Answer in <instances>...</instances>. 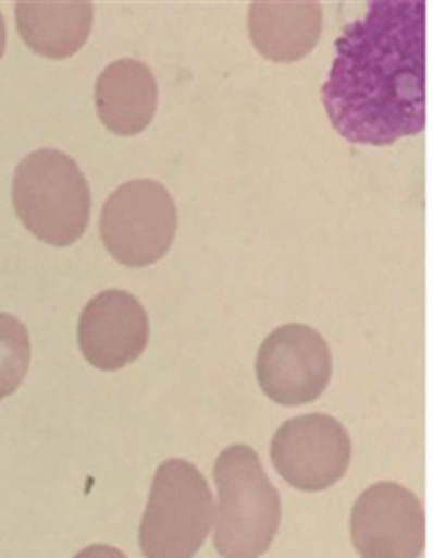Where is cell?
Masks as SVG:
<instances>
[{
	"mask_svg": "<svg viewBox=\"0 0 433 558\" xmlns=\"http://www.w3.org/2000/svg\"><path fill=\"white\" fill-rule=\"evenodd\" d=\"M157 102V81L140 60H117L97 81V114L112 133L122 136L141 133L153 121Z\"/></svg>",
	"mask_w": 433,
	"mask_h": 558,
	"instance_id": "11",
	"label": "cell"
},
{
	"mask_svg": "<svg viewBox=\"0 0 433 558\" xmlns=\"http://www.w3.org/2000/svg\"><path fill=\"white\" fill-rule=\"evenodd\" d=\"M13 207L21 222L39 241L70 246L88 228V181L65 153L38 149L21 160L15 170Z\"/></svg>",
	"mask_w": 433,
	"mask_h": 558,
	"instance_id": "3",
	"label": "cell"
},
{
	"mask_svg": "<svg viewBox=\"0 0 433 558\" xmlns=\"http://www.w3.org/2000/svg\"><path fill=\"white\" fill-rule=\"evenodd\" d=\"M351 542L361 558H419L426 520L417 497L400 484L370 486L351 510Z\"/></svg>",
	"mask_w": 433,
	"mask_h": 558,
	"instance_id": "8",
	"label": "cell"
},
{
	"mask_svg": "<svg viewBox=\"0 0 433 558\" xmlns=\"http://www.w3.org/2000/svg\"><path fill=\"white\" fill-rule=\"evenodd\" d=\"M256 371L267 397L281 407H301L319 399L332 380V352L311 326L285 324L264 339Z\"/></svg>",
	"mask_w": 433,
	"mask_h": 558,
	"instance_id": "6",
	"label": "cell"
},
{
	"mask_svg": "<svg viewBox=\"0 0 433 558\" xmlns=\"http://www.w3.org/2000/svg\"><path fill=\"white\" fill-rule=\"evenodd\" d=\"M4 49H7V25H4V17L0 13V58L4 54Z\"/></svg>",
	"mask_w": 433,
	"mask_h": 558,
	"instance_id": "15",
	"label": "cell"
},
{
	"mask_svg": "<svg viewBox=\"0 0 433 558\" xmlns=\"http://www.w3.org/2000/svg\"><path fill=\"white\" fill-rule=\"evenodd\" d=\"M214 546L222 558H259L270 549L281 521V499L261 460L246 445L218 457Z\"/></svg>",
	"mask_w": 433,
	"mask_h": 558,
	"instance_id": "2",
	"label": "cell"
},
{
	"mask_svg": "<svg viewBox=\"0 0 433 558\" xmlns=\"http://www.w3.org/2000/svg\"><path fill=\"white\" fill-rule=\"evenodd\" d=\"M275 470L294 488L322 492L348 471L351 441L345 426L324 413L283 423L270 447Z\"/></svg>",
	"mask_w": 433,
	"mask_h": 558,
	"instance_id": "7",
	"label": "cell"
},
{
	"mask_svg": "<svg viewBox=\"0 0 433 558\" xmlns=\"http://www.w3.org/2000/svg\"><path fill=\"white\" fill-rule=\"evenodd\" d=\"M324 13L314 0H256L249 4V38L262 57L290 64L319 44Z\"/></svg>",
	"mask_w": 433,
	"mask_h": 558,
	"instance_id": "10",
	"label": "cell"
},
{
	"mask_svg": "<svg viewBox=\"0 0 433 558\" xmlns=\"http://www.w3.org/2000/svg\"><path fill=\"white\" fill-rule=\"evenodd\" d=\"M21 38L41 57L70 58L83 49L94 25V4L75 2H34L15 4Z\"/></svg>",
	"mask_w": 433,
	"mask_h": 558,
	"instance_id": "12",
	"label": "cell"
},
{
	"mask_svg": "<svg viewBox=\"0 0 433 558\" xmlns=\"http://www.w3.org/2000/svg\"><path fill=\"white\" fill-rule=\"evenodd\" d=\"M101 239L115 260L147 267L162 259L177 233V207L164 184L134 179L122 184L101 210Z\"/></svg>",
	"mask_w": 433,
	"mask_h": 558,
	"instance_id": "5",
	"label": "cell"
},
{
	"mask_svg": "<svg viewBox=\"0 0 433 558\" xmlns=\"http://www.w3.org/2000/svg\"><path fill=\"white\" fill-rule=\"evenodd\" d=\"M214 502L196 465L168 460L154 475L140 526L146 558H194L211 533Z\"/></svg>",
	"mask_w": 433,
	"mask_h": 558,
	"instance_id": "4",
	"label": "cell"
},
{
	"mask_svg": "<svg viewBox=\"0 0 433 558\" xmlns=\"http://www.w3.org/2000/svg\"><path fill=\"white\" fill-rule=\"evenodd\" d=\"M322 99L351 144L391 146L426 125V2L374 0L335 45Z\"/></svg>",
	"mask_w": 433,
	"mask_h": 558,
	"instance_id": "1",
	"label": "cell"
},
{
	"mask_svg": "<svg viewBox=\"0 0 433 558\" xmlns=\"http://www.w3.org/2000/svg\"><path fill=\"white\" fill-rule=\"evenodd\" d=\"M149 341V318L131 292H99L78 320V347L101 371H117L140 357Z\"/></svg>",
	"mask_w": 433,
	"mask_h": 558,
	"instance_id": "9",
	"label": "cell"
},
{
	"mask_svg": "<svg viewBox=\"0 0 433 558\" xmlns=\"http://www.w3.org/2000/svg\"><path fill=\"white\" fill-rule=\"evenodd\" d=\"M75 558H127L120 549L110 546H89Z\"/></svg>",
	"mask_w": 433,
	"mask_h": 558,
	"instance_id": "14",
	"label": "cell"
},
{
	"mask_svg": "<svg viewBox=\"0 0 433 558\" xmlns=\"http://www.w3.org/2000/svg\"><path fill=\"white\" fill-rule=\"evenodd\" d=\"M30 367V337L25 324L0 313V400L15 393Z\"/></svg>",
	"mask_w": 433,
	"mask_h": 558,
	"instance_id": "13",
	"label": "cell"
}]
</instances>
